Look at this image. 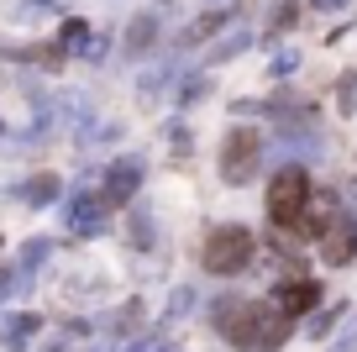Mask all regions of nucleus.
Masks as SVG:
<instances>
[{"mask_svg":"<svg viewBox=\"0 0 357 352\" xmlns=\"http://www.w3.org/2000/svg\"><path fill=\"white\" fill-rule=\"evenodd\" d=\"M257 153H263V137H257L252 126H236V132L226 137V147H221V179H226V184H242V179H252Z\"/></svg>","mask_w":357,"mask_h":352,"instance_id":"4","label":"nucleus"},{"mask_svg":"<svg viewBox=\"0 0 357 352\" xmlns=\"http://www.w3.org/2000/svg\"><path fill=\"white\" fill-rule=\"evenodd\" d=\"M22 200H26V205H47V200H58V179H53V174H37V179H26Z\"/></svg>","mask_w":357,"mask_h":352,"instance_id":"10","label":"nucleus"},{"mask_svg":"<svg viewBox=\"0 0 357 352\" xmlns=\"http://www.w3.org/2000/svg\"><path fill=\"white\" fill-rule=\"evenodd\" d=\"M153 37H158V16L147 11V16H137V22L126 27V53H142V47L153 43Z\"/></svg>","mask_w":357,"mask_h":352,"instance_id":"9","label":"nucleus"},{"mask_svg":"<svg viewBox=\"0 0 357 352\" xmlns=\"http://www.w3.org/2000/svg\"><path fill=\"white\" fill-rule=\"evenodd\" d=\"M47 253H53V242H32V247H22V274H26L32 263H43Z\"/></svg>","mask_w":357,"mask_h":352,"instance_id":"13","label":"nucleus"},{"mask_svg":"<svg viewBox=\"0 0 357 352\" xmlns=\"http://www.w3.org/2000/svg\"><path fill=\"white\" fill-rule=\"evenodd\" d=\"M43 11H53V0H22V11H16V16H43Z\"/></svg>","mask_w":357,"mask_h":352,"instance_id":"14","label":"nucleus"},{"mask_svg":"<svg viewBox=\"0 0 357 352\" xmlns=\"http://www.w3.org/2000/svg\"><path fill=\"white\" fill-rule=\"evenodd\" d=\"M310 210V174L305 168H279L268 184V221L289 237H300V221Z\"/></svg>","mask_w":357,"mask_h":352,"instance_id":"2","label":"nucleus"},{"mask_svg":"<svg viewBox=\"0 0 357 352\" xmlns=\"http://www.w3.org/2000/svg\"><path fill=\"white\" fill-rule=\"evenodd\" d=\"M84 116H89V100L84 95H68L63 100V122H84Z\"/></svg>","mask_w":357,"mask_h":352,"instance_id":"12","label":"nucleus"},{"mask_svg":"<svg viewBox=\"0 0 357 352\" xmlns=\"http://www.w3.org/2000/svg\"><path fill=\"white\" fill-rule=\"evenodd\" d=\"M32 331H37V316H16L11 326H6V342H11V347H22V342L32 337Z\"/></svg>","mask_w":357,"mask_h":352,"instance_id":"11","label":"nucleus"},{"mask_svg":"<svg viewBox=\"0 0 357 352\" xmlns=\"http://www.w3.org/2000/svg\"><path fill=\"white\" fill-rule=\"evenodd\" d=\"M63 216H68V226H74V231H84V237H95V231H105V226H111V205H105V200L95 195V189H79V195L68 200V210H63Z\"/></svg>","mask_w":357,"mask_h":352,"instance_id":"5","label":"nucleus"},{"mask_svg":"<svg viewBox=\"0 0 357 352\" xmlns=\"http://www.w3.org/2000/svg\"><path fill=\"white\" fill-rule=\"evenodd\" d=\"M252 253H257V242H252V231H247V226H215L211 237H205L200 263H205V274L231 279V274H242V268L252 263Z\"/></svg>","mask_w":357,"mask_h":352,"instance_id":"3","label":"nucleus"},{"mask_svg":"<svg viewBox=\"0 0 357 352\" xmlns=\"http://www.w3.org/2000/svg\"><path fill=\"white\" fill-rule=\"evenodd\" d=\"M137 179H142V168H137L132 158H121V163H111V168H105V184L95 189V195H100L105 205L116 210V205H126V200L137 195Z\"/></svg>","mask_w":357,"mask_h":352,"instance_id":"6","label":"nucleus"},{"mask_svg":"<svg viewBox=\"0 0 357 352\" xmlns=\"http://www.w3.org/2000/svg\"><path fill=\"white\" fill-rule=\"evenodd\" d=\"M158 352H174V347H158Z\"/></svg>","mask_w":357,"mask_h":352,"instance_id":"16","label":"nucleus"},{"mask_svg":"<svg viewBox=\"0 0 357 352\" xmlns=\"http://www.w3.org/2000/svg\"><path fill=\"white\" fill-rule=\"evenodd\" d=\"M321 253H326V263H347V258L357 253V231L347 226V221H331V226L321 231Z\"/></svg>","mask_w":357,"mask_h":352,"instance_id":"8","label":"nucleus"},{"mask_svg":"<svg viewBox=\"0 0 357 352\" xmlns=\"http://www.w3.org/2000/svg\"><path fill=\"white\" fill-rule=\"evenodd\" d=\"M215 326L242 352H273L289 337V321L273 305H252V300H221V305H215Z\"/></svg>","mask_w":357,"mask_h":352,"instance_id":"1","label":"nucleus"},{"mask_svg":"<svg viewBox=\"0 0 357 352\" xmlns=\"http://www.w3.org/2000/svg\"><path fill=\"white\" fill-rule=\"evenodd\" d=\"M321 305V284L315 279H289V284H279V300H273V310H279L284 321L305 316V310Z\"/></svg>","mask_w":357,"mask_h":352,"instance_id":"7","label":"nucleus"},{"mask_svg":"<svg viewBox=\"0 0 357 352\" xmlns=\"http://www.w3.org/2000/svg\"><path fill=\"white\" fill-rule=\"evenodd\" d=\"M43 352H68V347H43Z\"/></svg>","mask_w":357,"mask_h":352,"instance_id":"15","label":"nucleus"}]
</instances>
